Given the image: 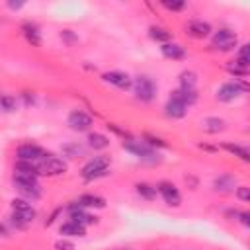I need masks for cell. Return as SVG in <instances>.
Instances as JSON below:
<instances>
[{
    "mask_svg": "<svg viewBox=\"0 0 250 250\" xmlns=\"http://www.w3.org/2000/svg\"><path fill=\"white\" fill-rule=\"evenodd\" d=\"M109 164H111V158L100 154V156L90 158V160L82 166V172H80V174H82V178H84L86 182H92V180H98V178H102V176H107V174H109Z\"/></svg>",
    "mask_w": 250,
    "mask_h": 250,
    "instance_id": "6da1fadb",
    "label": "cell"
},
{
    "mask_svg": "<svg viewBox=\"0 0 250 250\" xmlns=\"http://www.w3.org/2000/svg\"><path fill=\"white\" fill-rule=\"evenodd\" d=\"M133 90H135V96L137 100L141 102H152L156 98V90L158 86L154 84V80L146 74H139L133 78Z\"/></svg>",
    "mask_w": 250,
    "mask_h": 250,
    "instance_id": "7a4b0ae2",
    "label": "cell"
},
{
    "mask_svg": "<svg viewBox=\"0 0 250 250\" xmlns=\"http://www.w3.org/2000/svg\"><path fill=\"white\" fill-rule=\"evenodd\" d=\"M236 45H238V37H236V33H234L232 29H227V27L215 31L213 37H211V47H213L215 51H221V53L234 51Z\"/></svg>",
    "mask_w": 250,
    "mask_h": 250,
    "instance_id": "3957f363",
    "label": "cell"
},
{
    "mask_svg": "<svg viewBox=\"0 0 250 250\" xmlns=\"http://www.w3.org/2000/svg\"><path fill=\"white\" fill-rule=\"evenodd\" d=\"M127 152H131V154H135L137 158H143V160H150V162H154V160H158V152L152 148V146H148L145 141H141V139H127V141H123V145H121Z\"/></svg>",
    "mask_w": 250,
    "mask_h": 250,
    "instance_id": "277c9868",
    "label": "cell"
},
{
    "mask_svg": "<svg viewBox=\"0 0 250 250\" xmlns=\"http://www.w3.org/2000/svg\"><path fill=\"white\" fill-rule=\"evenodd\" d=\"M246 90H248V86H246L244 82L232 80V82L221 84L219 90H217V94H215V98H217L219 102H223V104H229V102H234L236 98H240Z\"/></svg>",
    "mask_w": 250,
    "mask_h": 250,
    "instance_id": "5b68a950",
    "label": "cell"
},
{
    "mask_svg": "<svg viewBox=\"0 0 250 250\" xmlns=\"http://www.w3.org/2000/svg\"><path fill=\"white\" fill-rule=\"evenodd\" d=\"M37 170L43 176H62L66 172V162L53 154H47L43 160L37 162Z\"/></svg>",
    "mask_w": 250,
    "mask_h": 250,
    "instance_id": "8992f818",
    "label": "cell"
},
{
    "mask_svg": "<svg viewBox=\"0 0 250 250\" xmlns=\"http://www.w3.org/2000/svg\"><path fill=\"white\" fill-rule=\"evenodd\" d=\"M12 215H16L18 219H21L23 223H33L35 221V217H37V211H35V207L27 201V199H23V197H16V199H12Z\"/></svg>",
    "mask_w": 250,
    "mask_h": 250,
    "instance_id": "52a82bcc",
    "label": "cell"
},
{
    "mask_svg": "<svg viewBox=\"0 0 250 250\" xmlns=\"http://www.w3.org/2000/svg\"><path fill=\"white\" fill-rule=\"evenodd\" d=\"M16 154H18V160H27V162H35V164L47 156V152L39 145H33V143L20 145L18 150H16Z\"/></svg>",
    "mask_w": 250,
    "mask_h": 250,
    "instance_id": "ba28073f",
    "label": "cell"
},
{
    "mask_svg": "<svg viewBox=\"0 0 250 250\" xmlns=\"http://www.w3.org/2000/svg\"><path fill=\"white\" fill-rule=\"evenodd\" d=\"M102 78H104V82H107L119 90H129L133 86V78L123 70H107L102 74Z\"/></svg>",
    "mask_w": 250,
    "mask_h": 250,
    "instance_id": "9c48e42d",
    "label": "cell"
},
{
    "mask_svg": "<svg viewBox=\"0 0 250 250\" xmlns=\"http://www.w3.org/2000/svg\"><path fill=\"white\" fill-rule=\"evenodd\" d=\"M156 191L162 195L164 203L170 205V207H178V205L182 203V195H180L178 188H176L174 184H170V182H160V184L156 186Z\"/></svg>",
    "mask_w": 250,
    "mask_h": 250,
    "instance_id": "30bf717a",
    "label": "cell"
},
{
    "mask_svg": "<svg viewBox=\"0 0 250 250\" xmlns=\"http://www.w3.org/2000/svg\"><path fill=\"white\" fill-rule=\"evenodd\" d=\"M66 123L72 131H88L92 127V117L82 109H74V111L68 113Z\"/></svg>",
    "mask_w": 250,
    "mask_h": 250,
    "instance_id": "8fae6325",
    "label": "cell"
},
{
    "mask_svg": "<svg viewBox=\"0 0 250 250\" xmlns=\"http://www.w3.org/2000/svg\"><path fill=\"white\" fill-rule=\"evenodd\" d=\"M68 215H70V221H74V223H78V225H82V227H88V225L98 223V217L90 215V213H88L84 207H80L76 201H74L72 205H68Z\"/></svg>",
    "mask_w": 250,
    "mask_h": 250,
    "instance_id": "7c38bea8",
    "label": "cell"
},
{
    "mask_svg": "<svg viewBox=\"0 0 250 250\" xmlns=\"http://www.w3.org/2000/svg\"><path fill=\"white\" fill-rule=\"evenodd\" d=\"M186 29H188V33L191 35V37H195V39H205V37H209L211 35V25L207 23V21H203V20H191L188 25H186Z\"/></svg>",
    "mask_w": 250,
    "mask_h": 250,
    "instance_id": "4fadbf2b",
    "label": "cell"
},
{
    "mask_svg": "<svg viewBox=\"0 0 250 250\" xmlns=\"http://www.w3.org/2000/svg\"><path fill=\"white\" fill-rule=\"evenodd\" d=\"M164 113L170 119H182L188 113V105H184L180 100H176V98L170 96L168 102H166V105H164Z\"/></svg>",
    "mask_w": 250,
    "mask_h": 250,
    "instance_id": "5bb4252c",
    "label": "cell"
},
{
    "mask_svg": "<svg viewBox=\"0 0 250 250\" xmlns=\"http://www.w3.org/2000/svg\"><path fill=\"white\" fill-rule=\"evenodd\" d=\"M160 53H162L166 59H172V61H182V59H186V57H188L186 49H184L180 43H174V41L164 43V45L160 47Z\"/></svg>",
    "mask_w": 250,
    "mask_h": 250,
    "instance_id": "9a60e30c",
    "label": "cell"
},
{
    "mask_svg": "<svg viewBox=\"0 0 250 250\" xmlns=\"http://www.w3.org/2000/svg\"><path fill=\"white\" fill-rule=\"evenodd\" d=\"M80 207H94V209H104L105 207V199L104 197H100V195H94V193H84V195H80L78 197V201H76Z\"/></svg>",
    "mask_w": 250,
    "mask_h": 250,
    "instance_id": "2e32d148",
    "label": "cell"
},
{
    "mask_svg": "<svg viewBox=\"0 0 250 250\" xmlns=\"http://www.w3.org/2000/svg\"><path fill=\"white\" fill-rule=\"evenodd\" d=\"M170 96L176 98V100H180V102H182L184 105H188V107L197 102V90H182V88H178V90L170 92Z\"/></svg>",
    "mask_w": 250,
    "mask_h": 250,
    "instance_id": "e0dca14e",
    "label": "cell"
},
{
    "mask_svg": "<svg viewBox=\"0 0 250 250\" xmlns=\"http://www.w3.org/2000/svg\"><path fill=\"white\" fill-rule=\"evenodd\" d=\"M59 232L62 236H84L86 234V227H82V225H78L74 221H66V223L61 225Z\"/></svg>",
    "mask_w": 250,
    "mask_h": 250,
    "instance_id": "ac0fdd59",
    "label": "cell"
},
{
    "mask_svg": "<svg viewBox=\"0 0 250 250\" xmlns=\"http://www.w3.org/2000/svg\"><path fill=\"white\" fill-rule=\"evenodd\" d=\"M201 127L207 131V133H221L227 129V121L221 119V117H205L201 121Z\"/></svg>",
    "mask_w": 250,
    "mask_h": 250,
    "instance_id": "d6986e66",
    "label": "cell"
},
{
    "mask_svg": "<svg viewBox=\"0 0 250 250\" xmlns=\"http://www.w3.org/2000/svg\"><path fill=\"white\" fill-rule=\"evenodd\" d=\"M88 145L94 148V150H104L109 146V139L104 135V133H90L88 135Z\"/></svg>",
    "mask_w": 250,
    "mask_h": 250,
    "instance_id": "ffe728a7",
    "label": "cell"
},
{
    "mask_svg": "<svg viewBox=\"0 0 250 250\" xmlns=\"http://www.w3.org/2000/svg\"><path fill=\"white\" fill-rule=\"evenodd\" d=\"M234 184H236V180H234V176H229V174H223V176H219V178H215V182H213V188H215L217 191H232V188H234Z\"/></svg>",
    "mask_w": 250,
    "mask_h": 250,
    "instance_id": "44dd1931",
    "label": "cell"
},
{
    "mask_svg": "<svg viewBox=\"0 0 250 250\" xmlns=\"http://www.w3.org/2000/svg\"><path fill=\"white\" fill-rule=\"evenodd\" d=\"M195 86H197V74L193 70L180 72V88L182 90H195Z\"/></svg>",
    "mask_w": 250,
    "mask_h": 250,
    "instance_id": "7402d4cb",
    "label": "cell"
},
{
    "mask_svg": "<svg viewBox=\"0 0 250 250\" xmlns=\"http://www.w3.org/2000/svg\"><path fill=\"white\" fill-rule=\"evenodd\" d=\"M21 31H23L25 39H27L33 47H41V37H39V31H37V27H35L33 23H23V25H21Z\"/></svg>",
    "mask_w": 250,
    "mask_h": 250,
    "instance_id": "603a6c76",
    "label": "cell"
},
{
    "mask_svg": "<svg viewBox=\"0 0 250 250\" xmlns=\"http://www.w3.org/2000/svg\"><path fill=\"white\" fill-rule=\"evenodd\" d=\"M234 64H230V66H236V68H240V70H248V66H250V57H248V45L244 43V45H240V51H238V55H236V59L232 61Z\"/></svg>",
    "mask_w": 250,
    "mask_h": 250,
    "instance_id": "cb8c5ba5",
    "label": "cell"
},
{
    "mask_svg": "<svg viewBox=\"0 0 250 250\" xmlns=\"http://www.w3.org/2000/svg\"><path fill=\"white\" fill-rule=\"evenodd\" d=\"M221 146H223L227 152H230V154L238 156V158H240V160H244V162H248V160H250V152H248V148H246V146L232 145V143H223Z\"/></svg>",
    "mask_w": 250,
    "mask_h": 250,
    "instance_id": "d4e9b609",
    "label": "cell"
},
{
    "mask_svg": "<svg viewBox=\"0 0 250 250\" xmlns=\"http://www.w3.org/2000/svg\"><path fill=\"white\" fill-rule=\"evenodd\" d=\"M148 35H150V39H154V41H158V43H170V39H172V33L168 31V29H164V27H156V25H152V27H148Z\"/></svg>",
    "mask_w": 250,
    "mask_h": 250,
    "instance_id": "484cf974",
    "label": "cell"
},
{
    "mask_svg": "<svg viewBox=\"0 0 250 250\" xmlns=\"http://www.w3.org/2000/svg\"><path fill=\"white\" fill-rule=\"evenodd\" d=\"M137 193L143 197V199H146V201H152V199H156V186H150V184H146V182H139L137 186Z\"/></svg>",
    "mask_w": 250,
    "mask_h": 250,
    "instance_id": "4316f807",
    "label": "cell"
},
{
    "mask_svg": "<svg viewBox=\"0 0 250 250\" xmlns=\"http://www.w3.org/2000/svg\"><path fill=\"white\" fill-rule=\"evenodd\" d=\"M14 172H21V174L39 176L37 164H35V162H27V160H16V164H14Z\"/></svg>",
    "mask_w": 250,
    "mask_h": 250,
    "instance_id": "83f0119b",
    "label": "cell"
},
{
    "mask_svg": "<svg viewBox=\"0 0 250 250\" xmlns=\"http://www.w3.org/2000/svg\"><path fill=\"white\" fill-rule=\"evenodd\" d=\"M0 107L4 111H16V107H18L16 98L10 96V94H0Z\"/></svg>",
    "mask_w": 250,
    "mask_h": 250,
    "instance_id": "f1b7e54d",
    "label": "cell"
},
{
    "mask_svg": "<svg viewBox=\"0 0 250 250\" xmlns=\"http://www.w3.org/2000/svg\"><path fill=\"white\" fill-rule=\"evenodd\" d=\"M234 195L240 199V201H250V188L248 186H238Z\"/></svg>",
    "mask_w": 250,
    "mask_h": 250,
    "instance_id": "f546056e",
    "label": "cell"
},
{
    "mask_svg": "<svg viewBox=\"0 0 250 250\" xmlns=\"http://www.w3.org/2000/svg\"><path fill=\"white\" fill-rule=\"evenodd\" d=\"M145 143L148 145V146H160V148H164L166 146V143L162 141V139H158V137H152V135H145Z\"/></svg>",
    "mask_w": 250,
    "mask_h": 250,
    "instance_id": "4dcf8cb0",
    "label": "cell"
},
{
    "mask_svg": "<svg viewBox=\"0 0 250 250\" xmlns=\"http://www.w3.org/2000/svg\"><path fill=\"white\" fill-rule=\"evenodd\" d=\"M162 6L164 8H168V10H172V12H180V10H184L186 8V2H170V0H164L162 2Z\"/></svg>",
    "mask_w": 250,
    "mask_h": 250,
    "instance_id": "1f68e13d",
    "label": "cell"
},
{
    "mask_svg": "<svg viewBox=\"0 0 250 250\" xmlns=\"http://www.w3.org/2000/svg\"><path fill=\"white\" fill-rule=\"evenodd\" d=\"M62 150H64L68 156H78V154H82V146H80V145H64Z\"/></svg>",
    "mask_w": 250,
    "mask_h": 250,
    "instance_id": "d6a6232c",
    "label": "cell"
},
{
    "mask_svg": "<svg viewBox=\"0 0 250 250\" xmlns=\"http://www.w3.org/2000/svg\"><path fill=\"white\" fill-rule=\"evenodd\" d=\"M55 250H74V244L66 238H61V240L55 242Z\"/></svg>",
    "mask_w": 250,
    "mask_h": 250,
    "instance_id": "836d02e7",
    "label": "cell"
},
{
    "mask_svg": "<svg viewBox=\"0 0 250 250\" xmlns=\"http://www.w3.org/2000/svg\"><path fill=\"white\" fill-rule=\"evenodd\" d=\"M234 217H238L240 223H242L244 227L250 225V221H248V219H250V213H248V211H234Z\"/></svg>",
    "mask_w": 250,
    "mask_h": 250,
    "instance_id": "e575fe53",
    "label": "cell"
},
{
    "mask_svg": "<svg viewBox=\"0 0 250 250\" xmlns=\"http://www.w3.org/2000/svg\"><path fill=\"white\" fill-rule=\"evenodd\" d=\"M23 6V2H8V8H12V10H20Z\"/></svg>",
    "mask_w": 250,
    "mask_h": 250,
    "instance_id": "d590c367",
    "label": "cell"
},
{
    "mask_svg": "<svg viewBox=\"0 0 250 250\" xmlns=\"http://www.w3.org/2000/svg\"><path fill=\"white\" fill-rule=\"evenodd\" d=\"M0 236H8V229L4 223H0Z\"/></svg>",
    "mask_w": 250,
    "mask_h": 250,
    "instance_id": "8d00e7d4",
    "label": "cell"
}]
</instances>
